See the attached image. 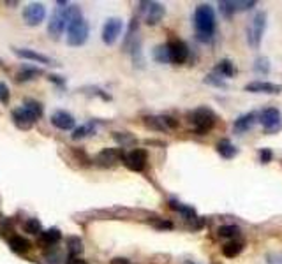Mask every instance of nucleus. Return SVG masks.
Wrapping results in <instances>:
<instances>
[{"label":"nucleus","mask_w":282,"mask_h":264,"mask_svg":"<svg viewBox=\"0 0 282 264\" xmlns=\"http://www.w3.org/2000/svg\"><path fill=\"white\" fill-rule=\"evenodd\" d=\"M67 44L80 48L86 42L90 35V26L86 23V19L83 18L82 11H80L78 5H72L70 9V18H69V25H67Z\"/></svg>","instance_id":"obj_1"},{"label":"nucleus","mask_w":282,"mask_h":264,"mask_svg":"<svg viewBox=\"0 0 282 264\" xmlns=\"http://www.w3.org/2000/svg\"><path fill=\"white\" fill-rule=\"evenodd\" d=\"M216 12L214 7L208 4H201L194 11V28H196V35L200 41L208 42L212 41L214 34H216Z\"/></svg>","instance_id":"obj_2"},{"label":"nucleus","mask_w":282,"mask_h":264,"mask_svg":"<svg viewBox=\"0 0 282 264\" xmlns=\"http://www.w3.org/2000/svg\"><path fill=\"white\" fill-rule=\"evenodd\" d=\"M12 122L18 129L28 130L30 127H34V123L38 122L42 116V106L39 104L38 101L34 99H26L25 104L22 108H16L14 111L11 113Z\"/></svg>","instance_id":"obj_3"},{"label":"nucleus","mask_w":282,"mask_h":264,"mask_svg":"<svg viewBox=\"0 0 282 264\" xmlns=\"http://www.w3.org/2000/svg\"><path fill=\"white\" fill-rule=\"evenodd\" d=\"M70 9L72 5L69 2H56V7L53 9V14L48 21V34L52 35V39H60V35L67 30L70 18Z\"/></svg>","instance_id":"obj_4"},{"label":"nucleus","mask_w":282,"mask_h":264,"mask_svg":"<svg viewBox=\"0 0 282 264\" xmlns=\"http://www.w3.org/2000/svg\"><path fill=\"white\" fill-rule=\"evenodd\" d=\"M264 26H266V14L264 12H258L250 21V25L247 26V42L254 49L260 48V42L264 34Z\"/></svg>","instance_id":"obj_5"},{"label":"nucleus","mask_w":282,"mask_h":264,"mask_svg":"<svg viewBox=\"0 0 282 264\" xmlns=\"http://www.w3.org/2000/svg\"><path fill=\"white\" fill-rule=\"evenodd\" d=\"M190 118H192L190 122H192L194 130H196L198 134H206L208 130L214 127V123H216V115H214V113H212L210 109H206V108L196 109Z\"/></svg>","instance_id":"obj_6"},{"label":"nucleus","mask_w":282,"mask_h":264,"mask_svg":"<svg viewBox=\"0 0 282 264\" xmlns=\"http://www.w3.org/2000/svg\"><path fill=\"white\" fill-rule=\"evenodd\" d=\"M46 18V7L41 2H32L23 9V21L28 26H38L44 21Z\"/></svg>","instance_id":"obj_7"},{"label":"nucleus","mask_w":282,"mask_h":264,"mask_svg":"<svg viewBox=\"0 0 282 264\" xmlns=\"http://www.w3.org/2000/svg\"><path fill=\"white\" fill-rule=\"evenodd\" d=\"M122 28H124L122 19H120V18H110L108 21L104 23L102 35H100L104 44H108V46L115 44L116 39H118L120 34H122Z\"/></svg>","instance_id":"obj_8"},{"label":"nucleus","mask_w":282,"mask_h":264,"mask_svg":"<svg viewBox=\"0 0 282 264\" xmlns=\"http://www.w3.org/2000/svg\"><path fill=\"white\" fill-rule=\"evenodd\" d=\"M141 11L145 14V21L148 25H157L164 16V5L159 2H141Z\"/></svg>","instance_id":"obj_9"},{"label":"nucleus","mask_w":282,"mask_h":264,"mask_svg":"<svg viewBox=\"0 0 282 264\" xmlns=\"http://www.w3.org/2000/svg\"><path fill=\"white\" fill-rule=\"evenodd\" d=\"M146 160H148V155H146L145 150L141 148L132 150V152H129L124 157V162H126V166L130 171H143L146 166Z\"/></svg>","instance_id":"obj_10"},{"label":"nucleus","mask_w":282,"mask_h":264,"mask_svg":"<svg viewBox=\"0 0 282 264\" xmlns=\"http://www.w3.org/2000/svg\"><path fill=\"white\" fill-rule=\"evenodd\" d=\"M168 53H170V62L173 63H184L189 56V48L182 41H171L168 42Z\"/></svg>","instance_id":"obj_11"},{"label":"nucleus","mask_w":282,"mask_h":264,"mask_svg":"<svg viewBox=\"0 0 282 264\" xmlns=\"http://www.w3.org/2000/svg\"><path fill=\"white\" fill-rule=\"evenodd\" d=\"M50 122H52L53 127H56V129H60V130H74L76 129L74 116L70 115V113H67V111H62V109H58V111L53 113L52 118H50Z\"/></svg>","instance_id":"obj_12"},{"label":"nucleus","mask_w":282,"mask_h":264,"mask_svg":"<svg viewBox=\"0 0 282 264\" xmlns=\"http://www.w3.org/2000/svg\"><path fill=\"white\" fill-rule=\"evenodd\" d=\"M14 53L23 60H30V62L36 63H46V65H56V62L50 56L42 55V53L36 51V49H28V48H14Z\"/></svg>","instance_id":"obj_13"},{"label":"nucleus","mask_w":282,"mask_h":264,"mask_svg":"<svg viewBox=\"0 0 282 264\" xmlns=\"http://www.w3.org/2000/svg\"><path fill=\"white\" fill-rule=\"evenodd\" d=\"M260 118H261L260 122L263 123V127L268 132H272V130H275L280 125V111L277 108H266L260 115Z\"/></svg>","instance_id":"obj_14"},{"label":"nucleus","mask_w":282,"mask_h":264,"mask_svg":"<svg viewBox=\"0 0 282 264\" xmlns=\"http://www.w3.org/2000/svg\"><path fill=\"white\" fill-rule=\"evenodd\" d=\"M247 92H254V93H280L282 86L280 85H274V83H266V81H254L245 85Z\"/></svg>","instance_id":"obj_15"},{"label":"nucleus","mask_w":282,"mask_h":264,"mask_svg":"<svg viewBox=\"0 0 282 264\" xmlns=\"http://www.w3.org/2000/svg\"><path fill=\"white\" fill-rule=\"evenodd\" d=\"M258 122V115L256 113H245V115L238 116L233 123V129L236 132H247L249 129H252L254 123Z\"/></svg>","instance_id":"obj_16"},{"label":"nucleus","mask_w":282,"mask_h":264,"mask_svg":"<svg viewBox=\"0 0 282 264\" xmlns=\"http://www.w3.org/2000/svg\"><path fill=\"white\" fill-rule=\"evenodd\" d=\"M124 153L120 152V150H113V148H108V150H102V152L99 153V157H97V160H99L100 164H106V166H112V164H115L116 160L124 159Z\"/></svg>","instance_id":"obj_17"},{"label":"nucleus","mask_w":282,"mask_h":264,"mask_svg":"<svg viewBox=\"0 0 282 264\" xmlns=\"http://www.w3.org/2000/svg\"><path fill=\"white\" fill-rule=\"evenodd\" d=\"M216 148H217V153H219L222 159H233V157L238 153L236 146H234L231 141H228V139H222V141H219V143H217Z\"/></svg>","instance_id":"obj_18"},{"label":"nucleus","mask_w":282,"mask_h":264,"mask_svg":"<svg viewBox=\"0 0 282 264\" xmlns=\"http://www.w3.org/2000/svg\"><path fill=\"white\" fill-rule=\"evenodd\" d=\"M9 247L16 254H26L30 250V242L23 236H12L9 238Z\"/></svg>","instance_id":"obj_19"},{"label":"nucleus","mask_w":282,"mask_h":264,"mask_svg":"<svg viewBox=\"0 0 282 264\" xmlns=\"http://www.w3.org/2000/svg\"><path fill=\"white\" fill-rule=\"evenodd\" d=\"M60 238H62V233L58 229H55V227H52L48 231H42L41 235V242L44 245H56L60 242Z\"/></svg>","instance_id":"obj_20"},{"label":"nucleus","mask_w":282,"mask_h":264,"mask_svg":"<svg viewBox=\"0 0 282 264\" xmlns=\"http://www.w3.org/2000/svg\"><path fill=\"white\" fill-rule=\"evenodd\" d=\"M216 72H219V74L224 76V78H231V76H234L236 69H234L231 60H220V62L216 65Z\"/></svg>","instance_id":"obj_21"},{"label":"nucleus","mask_w":282,"mask_h":264,"mask_svg":"<svg viewBox=\"0 0 282 264\" xmlns=\"http://www.w3.org/2000/svg\"><path fill=\"white\" fill-rule=\"evenodd\" d=\"M92 134H96V125H94V123H85V125L76 127L70 136H72V139H83V138H86V136H92Z\"/></svg>","instance_id":"obj_22"},{"label":"nucleus","mask_w":282,"mask_h":264,"mask_svg":"<svg viewBox=\"0 0 282 264\" xmlns=\"http://www.w3.org/2000/svg\"><path fill=\"white\" fill-rule=\"evenodd\" d=\"M244 250V243L242 242H230L228 245L222 247V254L226 257H230V259H233V257H236L238 254Z\"/></svg>","instance_id":"obj_23"},{"label":"nucleus","mask_w":282,"mask_h":264,"mask_svg":"<svg viewBox=\"0 0 282 264\" xmlns=\"http://www.w3.org/2000/svg\"><path fill=\"white\" fill-rule=\"evenodd\" d=\"M67 249H69L70 256H80L83 252V243L78 236H70L67 238Z\"/></svg>","instance_id":"obj_24"},{"label":"nucleus","mask_w":282,"mask_h":264,"mask_svg":"<svg viewBox=\"0 0 282 264\" xmlns=\"http://www.w3.org/2000/svg\"><path fill=\"white\" fill-rule=\"evenodd\" d=\"M145 123H146V127H150V129H154V130H160V132L168 130V127H166V123H164L162 116H146Z\"/></svg>","instance_id":"obj_25"},{"label":"nucleus","mask_w":282,"mask_h":264,"mask_svg":"<svg viewBox=\"0 0 282 264\" xmlns=\"http://www.w3.org/2000/svg\"><path fill=\"white\" fill-rule=\"evenodd\" d=\"M217 235L222 236V238H234V236L240 235V227L233 226V224H230V226H220L219 229H217Z\"/></svg>","instance_id":"obj_26"},{"label":"nucleus","mask_w":282,"mask_h":264,"mask_svg":"<svg viewBox=\"0 0 282 264\" xmlns=\"http://www.w3.org/2000/svg\"><path fill=\"white\" fill-rule=\"evenodd\" d=\"M23 229H25V233H28V235H39V233H42V226L38 219H28L23 224Z\"/></svg>","instance_id":"obj_27"},{"label":"nucleus","mask_w":282,"mask_h":264,"mask_svg":"<svg viewBox=\"0 0 282 264\" xmlns=\"http://www.w3.org/2000/svg\"><path fill=\"white\" fill-rule=\"evenodd\" d=\"M41 74H42L41 69H38V67H25V69H22V71H20L18 79H20V81H28V79H34L36 76H41Z\"/></svg>","instance_id":"obj_28"},{"label":"nucleus","mask_w":282,"mask_h":264,"mask_svg":"<svg viewBox=\"0 0 282 264\" xmlns=\"http://www.w3.org/2000/svg\"><path fill=\"white\" fill-rule=\"evenodd\" d=\"M154 58L159 63H168L170 62V53H168V44H160L154 49Z\"/></svg>","instance_id":"obj_29"},{"label":"nucleus","mask_w":282,"mask_h":264,"mask_svg":"<svg viewBox=\"0 0 282 264\" xmlns=\"http://www.w3.org/2000/svg\"><path fill=\"white\" fill-rule=\"evenodd\" d=\"M219 11H220V14H222L224 18H231V16L234 14V11H236V7H234V2H228V0L219 2Z\"/></svg>","instance_id":"obj_30"},{"label":"nucleus","mask_w":282,"mask_h":264,"mask_svg":"<svg viewBox=\"0 0 282 264\" xmlns=\"http://www.w3.org/2000/svg\"><path fill=\"white\" fill-rule=\"evenodd\" d=\"M254 71H256L258 74H268V71H270V62H268V58H258L256 65H254Z\"/></svg>","instance_id":"obj_31"},{"label":"nucleus","mask_w":282,"mask_h":264,"mask_svg":"<svg viewBox=\"0 0 282 264\" xmlns=\"http://www.w3.org/2000/svg\"><path fill=\"white\" fill-rule=\"evenodd\" d=\"M9 99H11V92H9V86L6 83H0V102L2 104H8Z\"/></svg>","instance_id":"obj_32"},{"label":"nucleus","mask_w":282,"mask_h":264,"mask_svg":"<svg viewBox=\"0 0 282 264\" xmlns=\"http://www.w3.org/2000/svg\"><path fill=\"white\" fill-rule=\"evenodd\" d=\"M256 5V2L254 0H250V2H240V0H236L234 2V7H236V11H247V9L254 7Z\"/></svg>","instance_id":"obj_33"},{"label":"nucleus","mask_w":282,"mask_h":264,"mask_svg":"<svg viewBox=\"0 0 282 264\" xmlns=\"http://www.w3.org/2000/svg\"><path fill=\"white\" fill-rule=\"evenodd\" d=\"M206 83H210V85H216V86H219V88H226V83L222 81V79H217L216 76H206V79H204Z\"/></svg>","instance_id":"obj_34"},{"label":"nucleus","mask_w":282,"mask_h":264,"mask_svg":"<svg viewBox=\"0 0 282 264\" xmlns=\"http://www.w3.org/2000/svg\"><path fill=\"white\" fill-rule=\"evenodd\" d=\"M260 159H261V162H263V164H268L272 160V152L268 148L261 150V152H260Z\"/></svg>","instance_id":"obj_35"},{"label":"nucleus","mask_w":282,"mask_h":264,"mask_svg":"<svg viewBox=\"0 0 282 264\" xmlns=\"http://www.w3.org/2000/svg\"><path fill=\"white\" fill-rule=\"evenodd\" d=\"M66 264H88L85 259H82L80 256H69V259L66 261Z\"/></svg>","instance_id":"obj_36"},{"label":"nucleus","mask_w":282,"mask_h":264,"mask_svg":"<svg viewBox=\"0 0 282 264\" xmlns=\"http://www.w3.org/2000/svg\"><path fill=\"white\" fill-rule=\"evenodd\" d=\"M266 263L268 264H282V256H275V254H270L266 257Z\"/></svg>","instance_id":"obj_37"},{"label":"nucleus","mask_w":282,"mask_h":264,"mask_svg":"<svg viewBox=\"0 0 282 264\" xmlns=\"http://www.w3.org/2000/svg\"><path fill=\"white\" fill-rule=\"evenodd\" d=\"M112 264H130L127 259H122V257H115V259L112 261Z\"/></svg>","instance_id":"obj_38"},{"label":"nucleus","mask_w":282,"mask_h":264,"mask_svg":"<svg viewBox=\"0 0 282 264\" xmlns=\"http://www.w3.org/2000/svg\"><path fill=\"white\" fill-rule=\"evenodd\" d=\"M186 264H194V263H186Z\"/></svg>","instance_id":"obj_39"}]
</instances>
